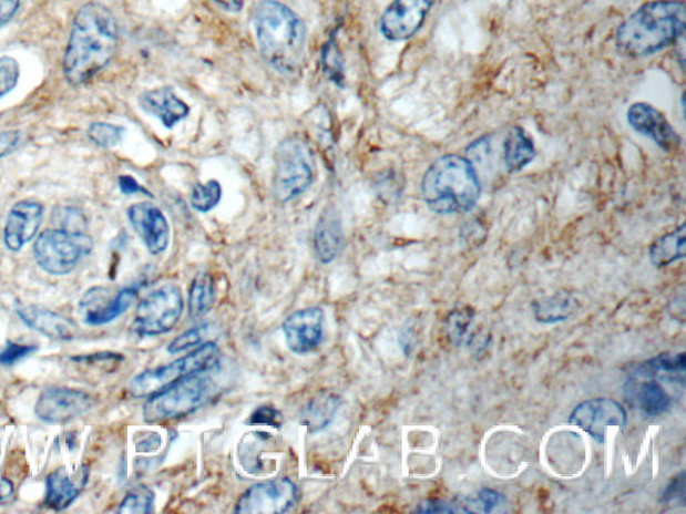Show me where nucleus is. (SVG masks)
<instances>
[{"label": "nucleus", "mask_w": 686, "mask_h": 514, "mask_svg": "<svg viewBox=\"0 0 686 514\" xmlns=\"http://www.w3.org/2000/svg\"><path fill=\"white\" fill-rule=\"evenodd\" d=\"M342 397L331 390L320 391L304 408L300 421L310 433L322 432L330 425L341 407Z\"/></svg>", "instance_id": "393cba45"}, {"label": "nucleus", "mask_w": 686, "mask_h": 514, "mask_svg": "<svg viewBox=\"0 0 686 514\" xmlns=\"http://www.w3.org/2000/svg\"><path fill=\"white\" fill-rule=\"evenodd\" d=\"M94 407L92 395L69 388H50L43 391L35 403V414L48 423H66L85 415Z\"/></svg>", "instance_id": "ddd939ff"}, {"label": "nucleus", "mask_w": 686, "mask_h": 514, "mask_svg": "<svg viewBox=\"0 0 686 514\" xmlns=\"http://www.w3.org/2000/svg\"><path fill=\"white\" fill-rule=\"evenodd\" d=\"M88 481V467L83 466L79 475L69 474L65 467L57 469L47 479V497L44 504L51 510L63 511L80 496Z\"/></svg>", "instance_id": "4be33fe9"}, {"label": "nucleus", "mask_w": 686, "mask_h": 514, "mask_svg": "<svg viewBox=\"0 0 686 514\" xmlns=\"http://www.w3.org/2000/svg\"><path fill=\"white\" fill-rule=\"evenodd\" d=\"M626 119L633 131L649 137L664 152L676 153L682 146V137L657 107L646 102H636L627 109Z\"/></svg>", "instance_id": "dca6fc26"}, {"label": "nucleus", "mask_w": 686, "mask_h": 514, "mask_svg": "<svg viewBox=\"0 0 686 514\" xmlns=\"http://www.w3.org/2000/svg\"><path fill=\"white\" fill-rule=\"evenodd\" d=\"M55 228L73 230V233H85L86 220L79 209L58 208L53 212Z\"/></svg>", "instance_id": "c9c22d12"}, {"label": "nucleus", "mask_w": 686, "mask_h": 514, "mask_svg": "<svg viewBox=\"0 0 686 514\" xmlns=\"http://www.w3.org/2000/svg\"><path fill=\"white\" fill-rule=\"evenodd\" d=\"M482 192L477 166L460 154L434 160L421 182L427 207L439 215L468 214L477 207Z\"/></svg>", "instance_id": "20e7f679"}, {"label": "nucleus", "mask_w": 686, "mask_h": 514, "mask_svg": "<svg viewBox=\"0 0 686 514\" xmlns=\"http://www.w3.org/2000/svg\"><path fill=\"white\" fill-rule=\"evenodd\" d=\"M626 421L625 409L611 398H592L580 403L569 420L598 443L605 442L607 429L624 428Z\"/></svg>", "instance_id": "f8f14e48"}, {"label": "nucleus", "mask_w": 686, "mask_h": 514, "mask_svg": "<svg viewBox=\"0 0 686 514\" xmlns=\"http://www.w3.org/2000/svg\"><path fill=\"white\" fill-rule=\"evenodd\" d=\"M137 299V289L127 287L112 294L109 289L95 287L83 295L80 310L83 321L89 326L112 323L131 308Z\"/></svg>", "instance_id": "4468645a"}, {"label": "nucleus", "mask_w": 686, "mask_h": 514, "mask_svg": "<svg viewBox=\"0 0 686 514\" xmlns=\"http://www.w3.org/2000/svg\"><path fill=\"white\" fill-rule=\"evenodd\" d=\"M139 104L145 113L156 117L166 128L175 127L190 115V106L171 86L147 90L140 95Z\"/></svg>", "instance_id": "aec40b11"}, {"label": "nucleus", "mask_w": 686, "mask_h": 514, "mask_svg": "<svg viewBox=\"0 0 686 514\" xmlns=\"http://www.w3.org/2000/svg\"><path fill=\"white\" fill-rule=\"evenodd\" d=\"M14 494V485L8 479H0V504L4 503Z\"/></svg>", "instance_id": "de8ad7c7"}, {"label": "nucleus", "mask_w": 686, "mask_h": 514, "mask_svg": "<svg viewBox=\"0 0 686 514\" xmlns=\"http://www.w3.org/2000/svg\"><path fill=\"white\" fill-rule=\"evenodd\" d=\"M184 299L181 288L168 285L140 301L131 330L140 337H158L172 331L181 320Z\"/></svg>", "instance_id": "1a4fd4ad"}, {"label": "nucleus", "mask_w": 686, "mask_h": 514, "mask_svg": "<svg viewBox=\"0 0 686 514\" xmlns=\"http://www.w3.org/2000/svg\"><path fill=\"white\" fill-rule=\"evenodd\" d=\"M273 192L279 203L293 202L310 189L316 179V160L306 141L287 137L274 154Z\"/></svg>", "instance_id": "423d86ee"}, {"label": "nucleus", "mask_w": 686, "mask_h": 514, "mask_svg": "<svg viewBox=\"0 0 686 514\" xmlns=\"http://www.w3.org/2000/svg\"><path fill=\"white\" fill-rule=\"evenodd\" d=\"M685 24L683 0H654L641 6L618 25L615 47L625 56H649L682 40Z\"/></svg>", "instance_id": "f03ea898"}, {"label": "nucleus", "mask_w": 686, "mask_h": 514, "mask_svg": "<svg viewBox=\"0 0 686 514\" xmlns=\"http://www.w3.org/2000/svg\"><path fill=\"white\" fill-rule=\"evenodd\" d=\"M438 0H393L380 19L385 40L408 41L419 32Z\"/></svg>", "instance_id": "9b49d317"}, {"label": "nucleus", "mask_w": 686, "mask_h": 514, "mask_svg": "<svg viewBox=\"0 0 686 514\" xmlns=\"http://www.w3.org/2000/svg\"><path fill=\"white\" fill-rule=\"evenodd\" d=\"M215 304L213 276L201 273L192 280L188 291V312L192 319H201Z\"/></svg>", "instance_id": "cd10ccee"}, {"label": "nucleus", "mask_w": 686, "mask_h": 514, "mask_svg": "<svg viewBox=\"0 0 686 514\" xmlns=\"http://www.w3.org/2000/svg\"><path fill=\"white\" fill-rule=\"evenodd\" d=\"M685 366L684 352L676 353V356L664 352L659 353L658 357L651 359V361L639 364L636 369V376L634 377L653 378L658 374V372H664V374L684 376Z\"/></svg>", "instance_id": "c85d7f7f"}, {"label": "nucleus", "mask_w": 686, "mask_h": 514, "mask_svg": "<svg viewBox=\"0 0 686 514\" xmlns=\"http://www.w3.org/2000/svg\"><path fill=\"white\" fill-rule=\"evenodd\" d=\"M223 195L222 185L216 179H209L205 184H196L191 193L192 208L202 214L213 210L221 203Z\"/></svg>", "instance_id": "c756f323"}, {"label": "nucleus", "mask_w": 686, "mask_h": 514, "mask_svg": "<svg viewBox=\"0 0 686 514\" xmlns=\"http://www.w3.org/2000/svg\"><path fill=\"white\" fill-rule=\"evenodd\" d=\"M625 394L634 408L649 417H658L670 408V397L654 379L633 377L625 384Z\"/></svg>", "instance_id": "5701e85b"}, {"label": "nucleus", "mask_w": 686, "mask_h": 514, "mask_svg": "<svg viewBox=\"0 0 686 514\" xmlns=\"http://www.w3.org/2000/svg\"><path fill=\"white\" fill-rule=\"evenodd\" d=\"M119 184L120 189L124 193V195H136V193H144V195L151 196V193L143 188V186H141L136 179L131 176H121Z\"/></svg>", "instance_id": "a18cd8bd"}, {"label": "nucleus", "mask_w": 686, "mask_h": 514, "mask_svg": "<svg viewBox=\"0 0 686 514\" xmlns=\"http://www.w3.org/2000/svg\"><path fill=\"white\" fill-rule=\"evenodd\" d=\"M579 307V299L574 297V294L562 289L549 298L534 301L532 311L540 323L553 325L572 318Z\"/></svg>", "instance_id": "a878e982"}, {"label": "nucleus", "mask_w": 686, "mask_h": 514, "mask_svg": "<svg viewBox=\"0 0 686 514\" xmlns=\"http://www.w3.org/2000/svg\"><path fill=\"white\" fill-rule=\"evenodd\" d=\"M21 0H0V29L16 17Z\"/></svg>", "instance_id": "c03bdc74"}, {"label": "nucleus", "mask_w": 686, "mask_h": 514, "mask_svg": "<svg viewBox=\"0 0 686 514\" xmlns=\"http://www.w3.org/2000/svg\"><path fill=\"white\" fill-rule=\"evenodd\" d=\"M686 225L682 224L672 233L658 237L649 248V259L654 267L665 268L685 257Z\"/></svg>", "instance_id": "bb28decb"}, {"label": "nucleus", "mask_w": 686, "mask_h": 514, "mask_svg": "<svg viewBox=\"0 0 686 514\" xmlns=\"http://www.w3.org/2000/svg\"><path fill=\"white\" fill-rule=\"evenodd\" d=\"M125 133L123 126L106 124V122H94L88 128V136L92 143L101 147H113L121 143Z\"/></svg>", "instance_id": "473e14b6"}, {"label": "nucleus", "mask_w": 686, "mask_h": 514, "mask_svg": "<svg viewBox=\"0 0 686 514\" xmlns=\"http://www.w3.org/2000/svg\"><path fill=\"white\" fill-rule=\"evenodd\" d=\"M344 64L341 50H339L336 37L332 35L330 40L326 42L322 50V66L326 76H329L330 81L335 82L338 86L344 85Z\"/></svg>", "instance_id": "7c9ffc66"}, {"label": "nucleus", "mask_w": 686, "mask_h": 514, "mask_svg": "<svg viewBox=\"0 0 686 514\" xmlns=\"http://www.w3.org/2000/svg\"><path fill=\"white\" fill-rule=\"evenodd\" d=\"M298 501V487L288 479H275L255 484L237 501L235 513L281 514Z\"/></svg>", "instance_id": "9d476101"}, {"label": "nucleus", "mask_w": 686, "mask_h": 514, "mask_svg": "<svg viewBox=\"0 0 686 514\" xmlns=\"http://www.w3.org/2000/svg\"><path fill=\"white\" fill-rule=\"evenodd\" d=\"M22 141V133L19 131L0 132V160L14 152Z\"/></svg>", "instance_id": "37998d69"}, {"label": "nucleus", "mask_w": 686, "mask_h": 514, "mask_svg": "<svg viewBox=\"0 0 686 514\" xmlns=\"http://www.w3.org/2000/svg\"><path fill=\"white\" fill-rule=\"evenodd\" d=\"M253 24L263 58L281 74H297L306 55L303 19L278 0H262L255 8Z\"/></svg>", "instance_id": "7ed1b4c3"}, {"label": "nucleus", "mask_w": 686, "mask_h": 514, "mask_svg": "<svg viewBox=\"0 0 686 514\" xmlns=\"http://www.w3.org/2000/svg\"><path fill=\"white\" fill-rule=\"evenodd\" d=\"M119 48V24L112 11L88 3L76 12L63 56V73L70 85L88 83L109 63Z\"/></svg>", "instance_id": "f257e3e1"}, {"label": "nucleus", "mask_w": 686, "mask_h": 514, "mask_svg": "<svg viewBox=\"0 0 686 514\" xmlns=\"http://www.w3.org/2000/svg\"><path fill=\"white\" fill-rule=\"evenodd\" d=\"M43 205L34 201L19 202L9 212L4 224L3 239L10 250H21L40 230L43 222Z\"/></svg>", "instance_id": "a211bd4d"}, {"label": "nucleus", "mask_w": 686, "mask_h": 514, "mask_svg": "<svg viewBox=\"0 0 686 514\" xmlns=\"http://www.w3.org/2000/svg\"><path fill=\"white\" fill-rule=\"evenodd\" d=\"M344 247V228L338 212L330 207L319 216L314 233V249L322 265L335 261Z\"/></svg>", "instance_id": "412c9836"}, {"label": "nucleus", "mask_w": 686, "mask_h": 514, "mask_svg": "<svg viewBox=\"0 0 686 514\" xmlns=\"http://www.w3.org/2000/svg\"><path fill=\"white\" fill-rule=\"evenodd\" d=\"M209 332V325L203 323L194 327V329H190L182 333V336L176 337L172 340L168 346L170 353H181L191 349H194L196 346H201L204 343L205 338H207Z\"/></svg>", "instance_id": "72a5a7b5"}, {"label": "nucleus", "mask_w": 686, "mask_h": 514, "mask_svg": "<svg viewBox=\"0 0 686 514\" xmlns=\"http://www.w3.org/2000/svg\"><path fill=\"white\" fill-rule=\"evenodd\" d=\"M248 425L272 426L279 429L284 423V415L273 407H260L248 418Z\"/></svg>", "instance_id": "58836bf2"}, {"label": "nucleus", "mask_w": 686, "mask_h": 514, "mask_svg": "<svg viewBox=\"0 0 686 514\" xmlns=\"http://www.w3.org/2000/svg\"><path fill=\"white\" fill-rule=\"evenodd\" d=\"M127 218L152 255L165 253L170 246L171 229L162 209L151 203L134 204L127 209Z\"/></svg>", "instance_id": "f3484780"}, {"label": "nucleus", "mask_w": 686, "mask_h": 514, "mask_svg": "<svg viewBox=\"0 0 686 514\" xmlns=\"http://www.w3.org/2000/svg\"><path fill=\"white\" fill-rule=\"evenodd\" d=\"M536 147L522 126H512L503 141V163L506 172L519 173L534 161Z\"/></svg>", "instance_id": "b1692460"}, {"label": "nucleus", "mask_w": 686, "mask_h": 514, "mask_svg": "<svg viewBox=\"0 0 686 514\" xmlns=\"http://www.w3.org/2000/svg\"><path fill=\"white\" fill-rule=\"evenodd\" d=\"M662 504L685 506V472L678 473L665 487Z\"/></svg>", "instance_id": "a19ab883"}, {"label": "nucleus", "mask_w": 686, "mask_h": 514, "mask_svg": "<svg viewBox=\"0 0 686 514\" xmlns=\"http://www.w3.org/2000/svg\"><path fill=\"white\" fill-rule=\"evenodd\" d=\"M219 356L221 350L216 343L205 342L175 362L140 372L132 379L127 390L134 398L151 397L184 377L214 370Z\"/></svg>", "instance_id": "0eeeda50"}, {"label": "nucleus", "mask_w": 686, "mask_h": 514, "mask_svg": "<svg viewBox=\"0 0 686 514\" xmlns=\"http://www.w3.org/2000/svg\"><path fill=\"white\" fill-rule=\"evenodd\" d=\"M38 350L33 345L8 342L0 347V364L12 366L28 358Z\"/></svg>", "instance_id": "4c0bfd02"}, {"label": "nucleus", "mask_w": 686, "mask_h": 514, "mask_svg": "<svg viewBox=\"0 0 686 514\" xmlns=\"http://www.w3.org/2000/svg\"><path fill=\"white\" fill-rule=\"evenodd\" d=\"M468 311H454L448 319V331L453 342L460 343L467 336L468 327L472 321V313Z\"/></svg>", "instance_id": "ea45409f"}, {"label": "nucleus", "mask_w": 686, "mask_h": 514, "mask_svg": "<svg viewBox=\"0 0 686 514\" xmlns=\"http://www.w3.org/2000/svg\"><path fill=\"white\" fill-rule=\"evenodd\" d=\"M213 371V370H209ZM209 371L196 372L147 397L143 417L146 423L178 420L203 408L214 397L216 384Z\"/></svg>", "instance_id": "39448f33"}, {"label": "nucleus", "mask_w": 686, "mask_h": 514, "mask_svg": "<svg viewBox=\"0 0 686 514\" xmlns=\"http://www.w3.org/2000/svg\"><path fill=\"white\" fill-rule=\"evenodd\" d=\"M502 501H503L502 494H500L496 491H492V490L480 491L477 497L468 500V503L465 505L470 507H467V513H471V512L490 513L492 511H495V507L499 506L500 503H502Z\"/></svg>", "instance_id": "e433bc0d"}, {"label": "nucleus", "mask_w": 686, "mask_h": 514, "mask_svg": "<svg viewBox=\"0 0 686 514\" xmlns=\"http://www.w3.org/2000/svg\"><path fill=\"white\" fill-rule=\"evenodd\" d=\"M93 240L86 233L54 228L37 237L34 259L44 273L53 276L72 274L83 257L92 253Z\"/></svg>", "instance_id": "6e6552de"}, {"label": "nucleus", "mask_w": 686, "mask_h": 514, "mask_svg": "<svg viewBox=\"0 0 686 514\" xmlns=\"http://www.w3.org/2000/svg\"><path fill=\"white\" fill-rule=\"evenodd\" d=\"M155 494L145 486L134 487L126 494L119 507V513L146 514L152 512Z\"/></svg>", "instance_id": "2f4dec72"}, {"label": "nucleus", "mask_w": 686, "mask_h": 514, "mask_svg": "<svg viewBox=\"0 0 686 514\" xmlns=\"http://www.w3.org/2000/svg\"><path fill=\"white\" fill-rule=\"evenodd\" d=\"M417 513H459L461 512L460 506L457 504L448 503L446 500L440 498H429L422 501L419 506L416 507Z\"/></svg>", "instance_id": "79ce46f5"}, {"label": "nucleus", "mask_w": 686, "mask_h": 514, "mask_svg": "<svg viewBox=\"0 0 686 514\" xmlns=\"http://www.w3.org/2000/svg\"><path fill=\"white\" fill-rule=\"evenodd\" d=\"M324 325L322 308L309 307L291 313L281 325L288 350L298 356L317 350L324 340Z\"/></svg>", "instance_id": "2eb2a0df"}, {"label": "nucleus", "mask_w": 686, "mask_h": 514, "mask_svg": "<svg viewBox=\"0 0 686 514\" xmlns=\"http://www.w3.org/2000/svg\"><path fill=\"white\" fill-rule=\"evenodd\" d=\"M211 2L228 12H239L243 9V0H211Z\"/></svg>", "instance_id": "49530a36"}, {"label": "nucleus", "mask_w": 686, "mask_h": 514, "mask_svg": "<svg viewBox=\"0 0 686 514\" xmlns=\"http://www.w3.org/2000/svg\"><path fill=\"white\" fill-rule=\"evenodd\" d=\"M17 313L29 329L41 332L50 339L69 342L79 337V327L73 320L48 308L22 306L18 308Z\"/></svg>", "instance_id": "6ab92c4d"}, {"label": "nucleus", "mask_w": 686, "mask_h": 514, "mask_svg": "<svg viewBox=\"0 0 686 514\" xmlns=\"http://www.w3.org/2000/svg\"><path fill=\"white\" fill-rule=\"evenodd\" d=\"M19 64L14 58L0 56V99L16 89L19 81Z\"/></svg>", "instance_id": "f704fd0d"}]
</instances>
